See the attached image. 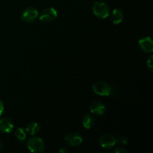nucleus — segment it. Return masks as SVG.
I'll return each mask as SVG.
<instances>
[{
  "mask_svg": "<svg viewBox=\"0 0 153 153\" xmlns=\"http://www.w3.org/2000/svg\"><path fill=\"white\" fill-rule=\"evenodd\" d=\"M114 152L116 153H127L128 151L123 147H117L114 149Z\"/></svg>",
  "mask_w": 153,
  "mask_h": 153,
  "instance_id": "obj_17",
  "label": "nucleus"
},
{
  "mask_svg": "<svg viewBox=\"0 0 153 153\" xmlns=\"http://www.w3.org/2000/svg\"><path fill=\"white\" fill-rule=\"evenodd\" d=\"M58 12L54 7H47L42 11L40 20L43 22H50L56 19Z\"/></svg>",
  "mask_w": 153,
  "mask_h": 153,
  "instance_id": "obj_5",
  "label": "nucleus"
},
{
  "mask_svg": "<svg viewBox=\"0 0 153 153\" xmlns=\"http://www.w3.org/2000/svg\"><path fill=\"white\" fill-rule=\"evenodd\" d=\"M90 111L92 114L97 116H100L105 113V107L100 101H94L90 105Z\"/></svg>",
  "mask_w": 153,
  "mask_h": 153,
  "instance_id": "obj_9",
  "label": "nucleus"
},
{
  "mask_svg": "<svg viewBox=\"0 0 153 153\" xmlns=\"http://www.w3.org/2000/svg\"><path fill=\"white\" fill-rule=\"evenodd\" d=\"M15 137L19 141L22 142L26 139V133L22 128H19L16 129V132H15Z\"/></svg>",
  "mask_w": 153,
  "mask_h": 153,
  "instance_id": "obj_14",
  "label": "nucleus"
},
{
  "mask_svg": "<svg viewBox=\"0 0 153 153\" xmlns=\"http://www.w3.org/2000/svg\"><path fill=\"white\" fill-rule=\"evenodd\" d=\"M27 147L31 152L40 153L44 150L45 145L40 137H31L27 142Z\"/></svg>",
  "mask_w": 153,
  "mask_h": 153,
  "instance_id": "obj_3",
  "label": "nucleus"
},
{
  "mask_svg": "<svg viewBox=\"0 0 153 153\" xmlns=\"http://www.w3.org/2000/svg\"><path fill=\"white\" fill-rule=\"evenodd\" d=\"M138 45L143 52L150 53L153 51L152 40L150 37H145L140 39L138 42Z\"/></svg>",
  "mask_w": 153,
  "mask_h": 153,
  "instance_id": "obj_8",
  "label": "nucleus"
},
{
  "mask_svg": "<svg viewBox=\"0 0 153 153\" xmlns=\"http://www.w3.org/2000/svg\"><path fill=\"white\" fill-rule=\"evenodd\" d=\"M116 142L120 145H126L128 143V139L125 136H120L116 139Z\"/></svg>",
  "mask_w": 153,
  "mask_h": 153,
  "instance_id": "obj_15",
  "label": "nucleus"
},
{
  "mask_svg": "<svg viewBox=\"0 0 153 153\" xmlns=\"http://www.w3.org/2000/svg\"><path fill=\"white\" fill-rule=\"evenodd\" d=\"M58 152H61V153H67V152H68V150H67L66 148H61V149L58 150Z\"/></svg>",
  "mask_w": 153,
  "mask_h": 153,
  "instance_id": "obj_19",
  "label": "nucleus"
},
{
  "mask_svg": "<svg viewBox=\"0 0 153 153\" xmlns=\"http://www.w3.org/2000/svg\"><path fill=\"white\" fill-rule=\"evenodd\" d=\"M4 111V105H3L2 102L0 100V116L2 114V112Z\"/></svg>",
  "mask_w": 153,
  "mask_h": 153,
  "instance_id": "obj_18",
  "label": "nucleus"
},
{
  "mask_svg": "<svg viewBox=\"0 0 153 153\" xmlns=\"http://www.w3.org/2000/svg\"><path fill=\"white\" fill-rule=\"evenodd\" d=\"M1 146H2V143H1V141L0 140V150L1 149Z\"/></svg>",
  "mask_w": 153,
  "mask_h": 153,
  "instance_id": "obj_20",
  "label": "nucleus"
},
{
  "mask_svg": "<svg viewBox=\"0 0 153 153\" xmlns=\"http://www.w3.org/2000/svg\"><path fill=\"white\" fill-rule=\"evenodd\" d=\"M82 124H83L84 127L85 128H92L94 125V119L93 117L90 114H85L84 117H82Z\"/></svg>",
  "mask_w": 153,
  "mask_h": 153,
  "instance_id": "obj_12",
  "label": "nucleus"
},
{
  "mask_svg": "<svg viewBox=\"0 0 153 153\" xmlns=\"http://www.w3.org/2000/svg\"><path fill=\"white\" fill-rule=\"evenodd\" d=\"M38 16V11L33 7H28L23 10L21 15V19L25 22H32Z\"/></svg>",
  "mask_w": 153,
  "mask_h": 153,
  "instance_id": "obj_4",
  "label": "nucleus"
},
{
  "mask_svg": "<svg viewBox=\"0 0 153 153\" xmlns=\"http://www.w3.org/2000/svg\"><path fill=\"white\" fill-rule=\"evenodd\" d=\"M93 91L97 95L105 97L112 93V88L110 85L105 82H97L93 85Z\"/></svg>",
  "mask_w": 153,
  "mask_h": 153,
  "instance_id": "obj_2",
  "label": "nucleus"
},
{
  "mask_svg": "<svg viewBox=\"0 0 153 153\" xmlns=\"http://www.w3.org/2000/svg\"><path fill=\"white\" fill-rule=\"evenodd\" d=\"M93 12L94 15L100 19H105L110 14L108 5L103 1H96L93 6Z\"/></svg>",
  "mask_w": 153,
  "mask_h": 153,
  "instance_id": "obj_1",
  "label": "nucleus"
},
{
  "mask_svg": "<svg viewBox=\"0 0 153 153\" xmlns=\"http://www.w3.org/2000/svg\"><path fill=\"white\" fill-rule=\"evenodd\" d=\"M40 127L37 123H30L26 126V131L30 134V135H34V134H36L37 133H38V131H40Z\"/></svg>",
  "mask_w": 153,
  "mask_h": 153,
  "instance_id": "obj_13",
  "label": "nucleus"
},
{
  "mask_svg": "<svg viewBox=\"0 0 153 153\" xmlns=\"http://www.w3.org/2000/svg\"><path fill=\"white\" fill-rule=\"evenodd\" d=\"M116 143V138L111 134H104L100 138V145L104 149H110L114 146Z\"/></svg>",
  "mask_w": 153,
  "mask_h": 153,
  "instance_id": "obj_6",
  "label": "nucleus"
},
{
  "mask_svg": "<svg viewBox=\"0 0 153 153\" xmlns=\"http://www.w3.org/2000/svg\"><path fill=\"white\" fill-rule=\"evenodd\" d=\"M146 64H147L148 68H149V70L152 72L153 68V56H150L148 58V60L146 61Z\"/></svg>",
  "mask_w": 153,
  "mask_h": 153,
  "instance_id": "obj_16",
  "label": "nucleus"
},
{
  "mask_svg": "<svg viewBox=\"0 0 153 153\" xmlns=\"http://www.w3.org/2000/svg\"><path fill=\"white\" fill-rule=\"evenodd\" d=\"M111 20L115 25L121 23L123 20V12L120 8H114L111 14Z\"/></svg>",
  "mask_w": 153,
  "mask_h": 153,
  "instance_id": "obj_11",
  "label": "nucleus"
},
{
  "mask_svg": "<svg viewBox=\"0 0 153 153\" xmlns=\"http://www.w3.org/2000/svg\"><path fill=\"white\" fill-rule=\"evenodd\" d=\"M65 141L70 146H79L83 141L82 135L78 132H71L65 137Z\"/></svg>",
  "mask_w": 153,
  "mask_h": 153,
  "instance_id": "obj_7",
  "label": "nucleus"
},
{
  "mask_svg": "<svg viewBox=\"0 0 153 153\" xmlns=\"http://www.w3.org/2000/svg\"><path fill=\"white\" fill-rule=\"evenodd\" d=\"M13 125L8 118L3 117L0 119V131L4 133H10L13 130Z\"/></svg>",
  "mask_w": 153,
  "mask_h": 153,
  "instance_id": "obj_10",
  "label": "nucleus"
}]
</instances>
